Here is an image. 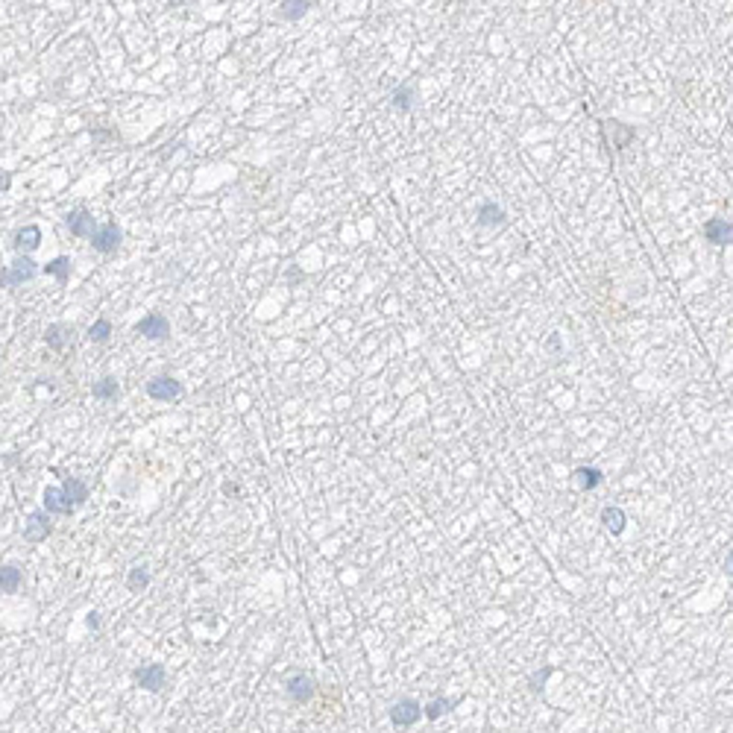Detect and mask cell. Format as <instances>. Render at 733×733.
Returning <instances> with one entry per match:
<instances>
[{"label":"cell","mask_w":733,"mask_h":733,"mask_svg":"<svg viewBox=\"0 0 733 733\" xmlns=\"http://www.w3.org/2000/svg\"><path fill=\"white\" fill-rule=\"evenodd\" d=\"M285 692L290 695V701H297V704H308L314 692H317V686H314V678H308L305 672H297V674H290L288 683H285Z\"/></svg>","instance_id":"cell-5"},{"label":"cell","mask_w":733,"mask_h":733,"mask_svg":"<svg viewBox=\"0 0 733 733\" xmlns=\"http://www.w3.org/2000/svg\"><path fill=\"white\" fill-rule=\"evenodd\" d=\"M94 399H114L118 396V381L114 379H100V381H94Z\"/></svg>","instance_id":"cell-21"},{"label":"cell","mask_w":733,"mask_h":733,"mask_svg":"<svg viewBox=\"0 0 733 733\" xmlns=\"http://www.w3.org/2000/svg\"><path fill=\"white\" fill-rule=\"evenodd\" d=\"M135 332L138 334H144L150 337V341H161V337H168L170 334V323L161 317V314H147L144 320H138L135 323Z\"/></svg>","instance_id":"cell-8"},{"label":"cell","mask_w":733,"mask_h":733,"mask_svg":"<svg viewBox=\"0 0 733 733\" xmlns=\"http://www.w3.org/2000/svg\"><path fill=\"white\" fill-rule=\"evenodd\" d=\"M62 493H65V499H68V502H71L74 508H79V505H83L86 499H88V484H86L83 479H74V475H71V479H65V481H62Z\"/></svg>","instance_id":"cell-12"},{"label":"cell","mask_w":733,"mask_h":733,"mask_svg":"<svg viewBox=\"0 0 733 733\" xmlns=\"http://www.w3.org/2000/svg\"><path fill=\"white\" fill-rule=\"evenodd\" d=\"M479 223L481 226H502L505 223V212L499 205H493V203H484L479 208Z\"/></svg>","instance_id":"cell-18"},{"label":"cell","mask_w":733,"mask_h":733,"mask_svg":"<svg viewBox=\"0 0 733 733\" xmlns=\"http://www.w3.org/2000/svg\"><path fill=\"white\" fill-rule=\"evenodd\" d=\"M147 396L156 402H173L182 396V385L173 376H159L153 381H147Z\"/></svg>","instance_id":"cell-3"},{"label":"cell","mask_w":733,"mask_h":733,"mask_svg":"<svg viewBox=\"0 0 733 733\" xmlns=\"http://www.w3.org/2000/svg\"><path fill=\"white\" fill-rule=\"evenodd\" d=\"M549 674H552V669H545L543 674H534V678H531V683H534V690H543V683H545V678H549Z\"/></svg>","instance_id":"cell-26"},{"label":"cell","mask_w":733,"mask_h":733,"mask_svg":"<svg viewBox=\"0 0 733 733\" xmlns=\"http://www.w3.org/2000/svg\"><path fill=\"white\" fill-rule=\"evenodd\" d=\"M135 681L141 690L147 692H159V690H165V683H168V672L161 663H147V666L141 669H135Z\"/></svg>","instance_id":"cell-4"},{"label":"cell","mask_w":733,"mask_h":733,"mask_svg":"<svg viewBox=\"0 0 733 733\" xmlns=\"http://www.w3.org/2000/svg\"><path fill=\"white\" fill-rule=\"evenodd\" d=\"M458 704H461V698H449V701H446V698H434L428 707H423V713H425V719L434 721V719H440L443 713H449L452 707H458Z\"/></svg>","instance_id":"cell-19"},{"label":"cell","mask_w":733,"mask_h":733,"mask_svg":"<svg viewBox=\"0 0 733 733\" xmlns=\"http://www.w3.org/2000/svg\"><path fill=\"white\" fill-rule=\"evenodd\" d=\"M118 243H121L118 223H103V226H97L94 235H91V247H94L97 252H114V250H118Z\"/></svg>","instance_id":"cell-7"},{"label":"cell","mask_w":733,"mask_h":733,"mask_svg":"<svg viewBox=\"0 0 733 733\" xmlns=\"http://www.w3.org/2000/svg\"><path fill=\"white\" fill-rule=\"evenodd\" d=\"M109 334H112V323H109V320H97V323L88 329V337H91V341H97V343H103Z\"/></svg>","instance_id":"cell-24"},{"label":"cell","mask_w":733,"mask_h":733,"mask_svg":"<svg viewBox=\"0 0 733 733\" xmlns=\"http://www.w3.org/2000/svg\"><path fill=\"white\" fill-rule=\"evenodd\" d=\"M68 341H71V334H68V329H65V325H59V323L48 325V332H44V343H48L50 349H56V352H62V349L68 346Z\"/></svg>","instance_id":"cell-15"},{"label":"cell","mask_w":733,"mask_h":733,"mask_svg":"<svg viewBox=\"0 0 733 733\" xmlns=\"http://www.w3.org/2000/svg\"><path fill=\"white\" fill-rule=\"evenodd\" d=\"M50 531H53V525H50L48 514H44V510H36V514H30L27 525H24V540L32 543V545H39V543H44L50 537Z\"/></svg>","instance_id":"cell-6"},{"label":"cell","mask_w":733,"mask_h":733,"mask_svg":"<svg viewBox=\"0 0 733 733\" xmlns=\"http://www.w3.org/2000/svg\"><path fill=\"white\" fill-rule=\"evenodd\" d=\"M39 243H41V229L36 223H30V226L15 232V250L18 252H32Z\"/></svg>","instance_id":"cell-11"},{"label":"cell","mask_w":733,"mask_h":733,"mask_svg":"<svg viewBox=\"0 0 733 733\" xmlns=\"http://www.w3.org/2000/svg\"><path fill=\"white\" fill-rule=\"evenodd\" d=\"M21 581H24V572H21L15 563L0 566V592H18Z\"/></svg>","instance_id":"cell-14"},{"label":"cell","mask_w":733,"mask_h":733,"mask_svg":"<svg viewBox=\"0 0 733 733\" xmlns=\"http://www.w3.org/2000/svg\"><path fill=\"white\" fill-rule=\"evenodd\" d=\"M420 719H423V704L414 701V698H402V701L390 707V721L396 727H414Z\"/></svg>","instance_id":"cell-2"},{"label":"cell","mask_w":733,"mask_h":733,"mask_svg":"<svg viewBox=\"0 0 733 733\" xmlns=\"http://www.w3.org/2000/svg\"><path fill=\"white\" fill-rule=\"evenodd\" d=\"M575 481L581 490H596V487L601 484V472L596 467H578L575 470Z\"/></svg>","instance_id":"cell-17"},{"label":"cell","mask_w":733,"mask_h":733,"mask_svg":"<svg viewBox=\"0 0 733 733\" xmlns=\"http://www.w3.org/2000/svg\"><path fill=\"white\" fill-rule=\"evenodd\" d=\"M393 103L399 109H411V88H396L393 91Z\"/></svg>","instance_id":"cell-25"},{"label":"cell","mask_w":733,"mask_h":733,"mask_svg":"<svg viewBox=\"0 0 733 733\" xmlns=\"http://www.w3.org/2000/svg\"><path fill=\"white\" fill-rule=\"evenodd\" d=\"M36 273H39L36 261H32V259H27V255H24V259H15L12 264L6 267L3 273H0V282H3L6 288H15V285H24V282H30V279L36 276Z\"/></svg>","instance_id":"cell-1"},{"label":"cell","mask_w":733,"mask_h":733,"mask_svg":"<svg viewBox=\"0 0 733 733\" xmlns=\"http://www.w3.org/2000/svg\"><path fill=\"white\" fill-rule=\"evenodd\" d=\"M44 273H53L59 282L65 285L68 282V276H71V259H65V255H59V259H53L44 264Z\"/></svg>","instance_id":"cell-20"},{"label":"cell","mask_w":733,"mask_h":733,"mask_svg":"<svg viewBox=\"0 0 733 733\" xmlns=\"http://www.w3.org/2000/svg\"><path fill=\"white\" fill-rule=\"evenodd\" d=\"M150 584V575H147V569L144 566H138V569H132L130 572V578H126V587H130L132 592H138V590H144Z\"/></svg>","instance_id":"cell-23"},{"label":"cell","mask_w":733,"mask_h":733,"mask_svg":"<svg viewBox=\"0 0 733 733\" xmlns=\"http://www.w3.org/2000/svg\"><path fill=\"white\" fill-rule=\"evenodd\" d=\"M601 522H604V528H608V531L622 534L625 531V510L622 508H604L601 510Z\"/></svg>","instance_id":"cell-16"},{"label":"cell","mask_w":733,"mask_h":733,"mask_svg":"<svg viewBox=\"0 0 733 733\" xmlns=\"http://www.w3.org/2000/svg\"><path fill=\"white\" fill-rule=\"evenodd\" d=\"M704 235H707V241H713V243H730L733 226L727 223V220L716 217V220H710V223L704 226Z\"/></svg>","instance_id":"cell-13"},{"label":"cell","mask_w":733,"mask_h":733,"mask_svg":"<svg viewBox=\"0 0 733 733\" xmlns=\"http://www.w3.org/2000/svg\"><path fill=\"white\" fill-rule=\"evenodd\" d=\"M311 9V3L308 0H294V3H282V9H279V12H282V18H288V21H297V18H302Z\"/></svg>","instance_id":"cell-22"},{"label":"cell","mask_w":733,"mask_h":733,"mask_svg":"<svg viewBox=\"0 0 733 733\" xmlns=\"http://www.w3.org/2000/svg\"><path fill=\"white\" fill-rule=\"evenodd\" d=\"M41 499H44V514H59V516L74 514V505L65 499L62 487H48Z\"/></svg>","instance_id":"cell-10"},{"label":"cell","mask_w":733,"mask_h":733,"mask_svg":"<svg viewBox=\"0 0 733 733\" xmlns=\"http://www.w3.org/2000/svg\"><path fill=\"white\" fill-rule=\"evenodd\" d=\"M68 229H71V235H77V238H91L97 232V223L86 208H77V212L68 214Z\"/></svg>","instance_id":"cell-9"}]
</instances>
